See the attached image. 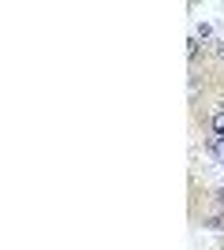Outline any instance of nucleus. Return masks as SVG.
<instances>
[{"label": "nucleus", "instance_id": "nucleus-1", "mask_svg": "<svg viewBox=\"0 0 224 250\" xmlns=\"http://www.w3.org/2000/svg\"><path fill=\"white\" fill-rule=\"evenodd\" d=\"M209 153H213V161H217V165H224V138H221V135H213V138H209Z\"/></svg>", "mask_w": 224, "mask_h": 250}, {"label": "nucleus", "instance_id": "nucleus-2", "mask_svg": "<svg viewBox=\"0 0 224 250\" xmlns=\"http://www.w3.org/2000/svg\"><path fill=\"white\" fill-rule=\"evenodd\" d=\"M213 135L224 138V108H221V112H213Z\"/></svg>", "mask_w": 224, "mask_h": 250}, {"label": "nucleus", "instance_id": "nucleus-3", "mask_svg": "<svg viewBox=\"0 0 224 250\" xmlns=\"http://www.w3.org/2000/svg\"><path fill=\"white\" fill-rule=\"evenodd\" d=\"M217 52H221V60H224V42H217Z\"/></svg>", "mask_w": 224, "mask_h": 250}]
</instances>
